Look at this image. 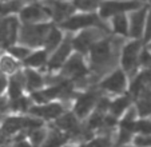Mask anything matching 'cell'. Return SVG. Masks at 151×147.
<instances>
[{
	"instance_id": "6da1fadb",
	"label": "cell",
	"mask_w": 151,
	"mask_h": 147,
	"mask_svg": "<svg viewBox=\"0 0 151 147\" xmlns=\"http://www.w3.org/2000/svg\"><path fill=\"white\" fill-rule=\"evenodd\" d=\"M50 26L48 24H32V26H26L22 30L20 34V40L24 44L28 45H40L48 34Z\"/></svg>"
},
{
	"instance_id": "7a4b0ae2",
	"label": "cell",
	"mask_w": 151,
	"mask_h": 147,
	"mask_svg": "<svg viewBox=\"0 0 151 147\" xmlns=\"http://www.w3.org/2000/svg\"><path fill=\"white\" fill-rule=\"evenodd\" d=\"M142 3L139 0H128V1H104L100 6L99 15L102 17H109L112 15H119L127 11L139 9Z\"/></svg>"
},
{
	"instance_id": "3957f363",
	"label": "cell",
	"mask_w": 151,
	"mask_h": 147,
	"mask_svg": "<svg viewBox=\"0 0 151 147\" xmlns=\"http://www.w3.org/2000/svg\"><path fill=\"white\" fill-rule=\"evenodd\" d=\"M140 47L142 43L139 40H134V42L128 43L123 50V56H122V66L124 68V71L131 72L135 67L137 63L139 60V52H140Z\"/></svg>"
},
{
	"instance_id": "277c9868",
	"label": "cell",
	"mask_w": 151,
	"mask_h": 147,
	"mask_svg": "<svg viewBox=\"0 0 151 147\" xmlns=\"http://www.w3.org/2000/svg\"><path fill=\"white\" fill-rule=\"evenodd\" d=\"M96 24L103 27L96 15L84 14V15H76V16H72L70 19L64 20L62 23V27L66 30H79V28H86V27H90V26H96Z\"/></svg>"
},
{
	"instance_id": "5b68a950",
	"label": "cell",
	"mask_w": 151,
	"mask_h": 147,
	"mask_svg": "<svg viewBox=\"0 0 151 147\" xmlns=\"http://www.w3.org/2000/svg\"><path fill=\"white\" fill-rule=\"evenodd\" d=\"M110 58H111V48H110L109 42L103 40L91 45V60L94 66L100 67V66L107 64Z\"/></svg>"
},
{
	"instance_id": "8992f818",
	"label": "cell",
	"mask_w": 151,
	"mask_h": 147,
	"mask_svg": "<svg viewBox=\"0 0 151 147\" xmlns=\"http://www.w3.org/2000/svg\"><path fill=\"white\" fill-rule=\"evenodd\" d=\"M17 31V20L15 17H6L0 22V43L9 45L15 42Z\"/></svg>"
},
{
	"instance_id": "52a82bcc",
	"label": "cell",
	"mask_w": 151,
	"mask_h": 147,
	"mask_svg": "<svg viewBox=\"0 0 151 147\" xmlns=\"http://www.w3.org/2000/svg\"><path fill=\"white\" fill-rule=\"evenodd\" d=\"M146 17H147V9H135V12H132L131 17H130V34L132 37H140V35L143 34V28L146 24Z\"/></svg>"
},
{
	"instance_id": "ba28073f",
	"label": "cell",
	"mask_w": 151,
	"mask_h": 147,
	"mask_svg": "<svg viewBox=\"0 0 151 147\" xmlns=\"http://www.w3.org/2000/svg\"><path fill=\"white\" fill-rule=\"evenodd\" d=\"M100 87L104 90H109L111 92H122L126 87V76L122 71H115L112 75H110L107 79H104L100 84Z\"/></svg>"
},
{
	"instance_id": "9c48e42d",
	"label": "cell",
	"mask_w": 151,
	"mask_h": 147,
	"mask_svg": "<svg viewBox=\"0 0 151 147\" xmlns=\"http://www.w3.org/2000/svg\"><path fill=\"white\" fill-rule=\"evenodd\" d=\"M50 15V12H47L46 9H43L39 6H29L26 7L23 11L20 12V17L22 20L26 23H37L44 20Z\"/></svg>"
},
{
	"instance_id": "30bf717a",
	"label": "cell",
	"mask_w": 151,
	"mask_h": 147,
	"mask_svg": "<svg viewBox=\"0 0 151 147\" xmlns=\"http://www.w3.org/2000/svg\"><path fill=\"white\" fill-rule=\"evenodd\" d=\"M96 94L95 92H87L84 95H82L78 99L76 104H75V114L79 118H83L90 112V110L92 108V106L96 102Z\"/></svg>"
},
{
	"instance_id": "8fae6325",
	"label": "cell",
	"mask_w": 151,
	"mask_h": 147,
	"mask_svg": "<svg viewBox=\"0 0 151 147\" xmlns=\"http://www.w3.org/2000/svg\"><path fill=\"white\" fill-rule=\"evenodd\" d=\"M86 72V67L83 64V60L80 55H74L70 58L68 62L64 64V74L72 78H79Z\"/></svg>"
},
{
	"instance_id": "7c38bea8",
	"label": "cell",
	"mask_w": 151,
	"mask_h": 147,
	"mask_svg": "<svg viewBox=\"0 0 151 147\" xmlns=\"http://www.w3.org/2000/svg\"><path fill=\"white\" fill-rule=\"evenodd\" d=\"M31 112L36 116L46 119H54L62 115L63 108L60 104H46V106H39V107H32Z\"/></svg>"
},
{
	"instance_id": "4fadbf2b",
	"label": "cell",
	"mask_w": 151,
	"mask_h": 147,
	"mask_svg": "<svg viewBox=\"0 0 151 147\" xmlns=\"http://www.w3.org/2000/svg\"><path fill=\"white\" fill-rule=\"evenodd\" d=\"M95 40V31H84L75 37V40L72 42L75 50L79 52H87L91 48V45L94 44Z\"/></svg>"
},
{
	"instance_id": "5bb4252c",
	"label": "cell",
	"mask_w": 151,
	"mask_h": 147,
	"mask_svg": "<svg viewBox=\"0 0 151 147\" xmlns=\"http://www.w3.org/2000/svg\"><path fill=\"white\" fill-rule=\"evenodd\" d=\"M71 44L72 43L70 40H66V42L63 43L59 48H58V51L54 54L52 59L50 60V68L54 70V68H59L60 66H63V63L66 62L67 56L70 55V51H71Z\"/></svg>"
},
{
	"instance_id": "9a60e30c",
	"label": "cell",
	"mask_w": 151,
	"mask_h": 147,
	"mask_svg": "<svg viewBox=\"0 0 151 147\" xmlns=\"http://www.w3.org/2000/svg\"><path fill=\"white\" fill-rule=\"evenodd\" d=\"M56 126L60 127L62 130L70 131V133H79V128H78V122L72 114H67V115L62 116L56 120Z\"/></svg>"
},
{
	"instance_id": "2e32d148",
	"label": "cell",
	"mask_w": 151,
	"mask_h": 147,
	"mask_svg": "<svg viewBox=\"0 0 151 147\" xmlns=\"http://www.w3.org/2000/svg\"><path fill=\"white\" fill-rule=\"evenodd\" d=\"M20 128H24V118H8L3 125L1 134L9 135V134L16 133Z\"/></svg>"
},
{
	"instance_id": "e0dca14e",
	"label": "cell",
	"mask_w": 151,
	"mask_h": 147,
	"mask_svg": "<svg viewBox=\"0 0 151 147\" xmlns=\"http://www.w3.org/2000/svg\"><path fill=\"white\" fill-rule=\"evenodd\" d=\"M66 141H67L66 134L60 133L59 130H56V131L54 130L48 136H47L46 141H44L43 147H60L66 143Z\"/></svg>"
},
{
	"instance_id": "ac0fdd59",
	"label": "cell",
	"mask_w": 151,
	"mask_h": 147,
	"mask_svg": "<svg viewBox=\"0 0 151 147\" xmlns=\"http://www.w3.org/2000/svg\"><path fill=\"white\" fill-rule=\"evenodd\" d=\"M52 12H54V17L56 20H63L64 17L71 15L72 7L68 3H64V1H55Z\"/></svg>"
},
{
	"instance_id": "d6986e66",
	"label": "cell",
	"mask_w": 151,
	"mask_h": 147,
	"mask_svg": "<svg viewBox=\"0 0 151 147\" xmlns=\"http://www.w3.org/2000/svg\"><path fill=\"white\" fill-rule=\"evenodd\" d=\"M130 104V98L128 96H122V98H118L116 100L110 104V111L112 112L114 116H119L126 108Z\"/></svg>"
},
{
	"instance_id": "ffe728a7",
	"label": "cell",
	"mask_w": 151,
	"mask_h": 147,
	"mask_svg": "<svg viewBox=\"0 0 151 147\" xmlns=\"http://www.w3.org/2000/svg\"><path fill=\"white\" fill-rule=\"evenodd\" d=\"M60 42H62V34H60V31L52 28L46 36V50L47 51H52V50H55V47H58V44Z\"/></svg>"
},
{
	"instance_id": "44dd1931",
	"label": "cell",
	"mask_w": 151,
	"mask_h": 147,
	"mask_svg": "<svg viewBox=\"0 0 151 147\" xmlns=\"http://www.w3.org/2000/svg\"><path fill=\"white\" fill-rule=\"evenodd\" d=\"M47 60V52L46 51H36L32 55H28L26 58V64L29 67H39L44 64Z\"/></svg>"
},
{
	"instance_id": "7402d4cb",
	"label": "cell",
	"mask_w": 151,
	"mask_h": 147,
	"mask_svg": "<svg viewBox=\"0 0 151 147\" xmlns=\"http://www.w3.org/2000/svg\"><path fill=\"white\" fill-rule=\"evenodd\" d=\"M114 31L119 35H128V20L124 15L119 14L114 17Z\"/></svg>"
},
{
	"instance_id": "603a6c76",
	"label": "cell",
	"mask_w": 151,
	"mask_h": 147,
	"mask_svg": "<svg viewBox=\"0 0 151 147\" xmlns=\"http://www.w3.org/2000/svg\"><path fill=\"white\" fill-rule=\"evenodd\" d=\"M23 91V78L22 75H16L11 79V84H9V94H11L12 99H17L22 95Z\"/></svg>"
},
{
	"instance_id": "cb8c5ba5",
	"label": "cell",
	"mask_w": 151,
	"mask_h": 147,
	"mask_svg": "<svg viewBox=\"0 0 151 147\" xmlns=\"http://www.w3.org/2000/svg\"><path fill=\"white\" fill-rule=\"evenodd\" d=\"M26 79H27V87L29 90H36V88L42 87V84H43L42 76H39V74L34 72L31 70L26 71Z\"/></svg>"
},
{
	"instance_id": "d4e9b609",
	"label": "cell",
	"mask_w": 151,
	"mask_h": 147,
	"mask_svg": "<svg viewBox=\"0 0 151 147\" xmlns=\"http://www.w3.org/2000/svg\"><path fill=\"white\" fill-rule=\"evenodd\" d=\"M138 114L140 116H147L151 114V98L148 95H142L140 100L138 102Z\"/></svg>"
},
{
	"instance_id": "484cf974",
	"label": "cell",
	"mask_w": 151,
	"mask_h": 147,
	"mask_svg": "<svg viewBox=\"0 0 151 147\" xmlns=\"http://www.w3.org/2000/svg\"><path fill=\"white\" fill-rule=\"evenodd\" d=\"M20 1L19 0H12V1H8V3H1L0 1V17L6 16L9 12H15L20 8Z\"/></svg>"
},
{
	"instance_id": "4316f807",
	"label": "cell",
	"mask_w": 151,
	"mask_h": 147,
	"mask_svg": "<svg viewBox=\"0 0 151 147\" xmlns=\"http://www.w3.org/2000/svg\"><path fill=\"white\" fill-rule=\"evenodd\" d=\"M135 131H139L143 135H151V120L142 119V120H139V122H135L134 133Z\"/></svg>"
},
{
	"instance_id": "83f0119b",
	"label": "cell",
	"mask_w": 151,
	"mask_h": 147,
	"mask_svg": "<svg viewBox=\"0 0 151 147\" xmlns=\"http://www.w3.org/2000/svg\"><path fill=\"white\" fill-rule=\"evenodd\" d=\"M44 135H46V134H44L43 130H40V127L32 130V133L29 134V138H31V142H32V144H34V147H37L40 143L44 142Z\"/></svg>"
},
{
	"instance_id": "f1b7e54d",
	"label": "cell",
	"mask_w": 151,
	"mask_h": 147,
	"mask_svg": "<svg viewBox=\"0 0 151 147\" xmlns=\"http://www.w3.org/2000/svg\"><path fill=\"white\" fill-rule=\"evenodd\" d=\"M100 0H75V7L79 9H92L99 4Z\"/></svg>"
},
{
	"instance_id": "f546056e",
	"label": "cell",
	"mask_w": 151,
	"mask_h": 147,
	"mask_svg": "<svg viewBox=\"0 0 151 147\" xmlns=\"http://www.w3.org/2000/svg\"><path fill=\"white\" fill-rule=\"evenodd\" d=\"M0 66H1V70L6 71V72H14L16 70V63L12 60V58H8V56L1 59Z\"/></svg>"
},
{
	"instance_id": "4dcf8cb0",
	"label": "cell",
	"mask_w": 151,
	"mask_h": 147,
	"mask_svg": "<svg viewBox=\"0 0 151 147\" xmlns=\"http://www.w3.org/2000/svg\"><path fill=\"white\" fill-rule=\"evenodd\" d=\"M103 119H104V118H103V115H102V112H100V111L95 112L94 115L88 119V127L90 128H98L99 126H102Z\"/></svg>"
},
{
	"instance_id": "1f68e13d",
	"label": "cell",
	"mask_w": 151,
	"mask_h": 147,
	"mask_svg": "<svg viewBox=\"0 0 151 147\" xmlns=\"http://www.w3.org/2000/svg\"><path fill=\"white\" fill-rule=\"evenodd\" d=\"M9 52L14 56L19 58V59H26L29 55L28 48H24V47H12V48H9Z\"/></svg>"
},
{
	"instance_id": "d6a6232c",
	"label": "cell",
	"mask_w": 151,
	"mask_h": 147,
	"mask_svg": "<svg viewBox=\"0 0 151 147\" xmlns=\"http://www.w3.org/2000/svg\"><path fill=\"white\" fill-rule=\"evenodd\" d=\"M28 99L24 96H19L17 99H14V110H27L28 108Z\"/></svg>"
},
{
	"instance_id": "836d02e7",
	"label": "cell",
	"mask_w": 151,
	"mask_h": 147,
	"mask_svg": "<svg viewBox=\"0 0 151 147\" xmlns=\"http://www.w3.org/2000/svg\"><path fill=\"white\" fill-rule=\"evenodd\" d=\"M138 147H151V135H139L134 139Z\"/></svg>"
},
{
	"instance_id": "e575fe53",
	"label": "cell",
	"mask_w": 151,
	"mask_h": 147,
	"mask_svg": "<svg viewBox=\"0 0 151 147\" xmlns=\"http://www.w3.org/2000/svg\"><path fill=\"white\" fill-rule=\"evenodd\" d=\"M87 147H111V144H110V141L107 138H98L90 142Z\"/></svg>"
},
{
	"instance_id": "d590c367",
	"label": "cell",
	"mask_w": 151,
	"mask_h": 147,
	"mask_svg": "<svg viewBox=\"0 0 151 147\" xmlns=\"http://www.w3.org/2000/svg\"><path fill=\"white\" fill-rule=\"evenodd\" d=\"M145 27H146L145 28V42H150L151 40V11L147 14Z\"/></svg>"
},
{
	"instance_id": "8d00e7d4",
	"label": "cell",
	"mask_w": 151,
	"mask_h": 147,
	"mask_svg": "<svg viewBox=\"0 0 151 147\" xmlns=\"http://www.w3.org/2000/svg\"><path fill=\"white\" fill-rule=\"evenodd\" d=\"M131 131L128 130H124V128H120V133H119V138H118V143L119 144H123L126 142H128L131 139Z\"/></svg>"
},
{
	"instance_id": "74e56055",
	"label": "cell",
	"mask_w": 151,
	"mask_h": 147,
	"mask_svg": "<svg viewBox=\"0 0 151 147\" xmlns=\"http://www.w3.org/2000/svg\"><path fill=\"white\" fill-rule=\"evenodd\" d=\"M6 86H7V82H6V79H4L3 76H0V94L4 91V88H6Z\"/></svg>"
},
{
	"instance_id": "f35d334b",
	"label": "cell",
	"mask_w": 151,
	"mask_h": 147,
	"mask_svg": "<svg viewBox=\"0 0 151 147\" xmlns=\"http://www.w3.org/2000/svg\"><path fill=\"white\" fill-rule=\"evenodd\" d=\"M16 147H31V144L27 143L26 141H20L19 143H17V146H16Z\"/></svg>"
},
{
	"instance_id": "ab89813d",
	"label": "cell",
	"mask_w": 151,
	"mask_h": 147,
	"mask_svg": "<svg viewBox=\"0 0 151 147\" xmlns=\"http://www.w3.org/2000/svg\"><path fill=\"white\" fill-rule=\"evenodd\" d=\"M4 107H6V100H0V110H4Z\"/></svg>"
},
{
	"instance_id": "60d3db41",
	"label": "cell",
	"mask_w": 151,
	"mask_h": 147,
	"mask_svg": "<svg viewBox=\"0 0 151 147\" xmlns=\"http://www.w3.org/2000/svg\"><path fill=\"white\" fill-rule=\"evenodd\" d=\"M3 134H1V133H0V144H1V143H3Z\"/></svg>"
}]
</instances>
